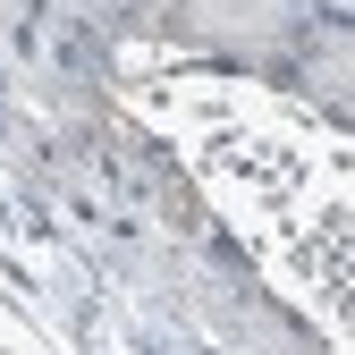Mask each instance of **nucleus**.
<instances>
[{
    "label": "nucleus",
    "mask_w": 355,
    "mask_h": 355,
    "mask_svg": "<svg viewBox=\"0 0 355 355\" xmlns=\"http://www.w3.org/2000/svg\"><path fill=\"white\" fill-rule=\"evenodd\" d=\"M51 51H60L68 76H102V34H94V26H60V34H51Z\"/></svg>",
    "instance_id": "nucleus-1"
}]
</instances>
